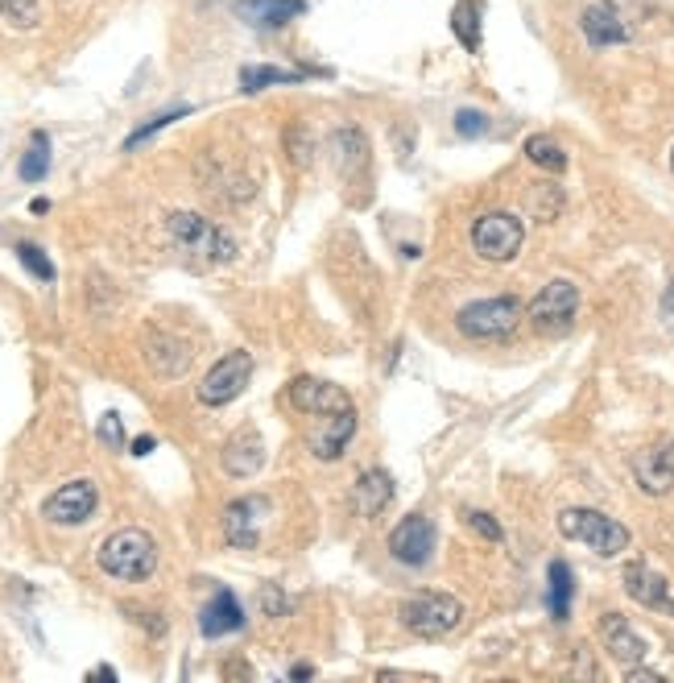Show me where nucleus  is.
Wrapping results in <instances>:
<instances>
[{
  "instance_id": "nucleus-1",
  "label": "nucleus",
  "mask_w": 674,
  "mask_h": 683,
  "mask_svg": "<svg viewBox=\"0 0 674 683\" xmlns=\"http://www.w3.org/2000/svg\"><path fill=\"white\" fill-rule=\"evenodd\" d=\"M166 232L174 240V249L199 270H211V265H224V261L237 257V240L199 212H174L166 220Z\"/></svg>"
},
{
  "instance_id": "nucleus-2",
  "label": "nucleus",
  "mask_w": 674,
  "mask_h": 683,
  "mask_svg": "<svg viewBox=\"0 0 674 683\" xmlns=\"http://www.w3.org/2000/svg\"><path fill=\"white\" fill-rule=\"evenodd\" d=\"M96 564L112 581H124V584L150 581L153 567H157V543H153V534H145V530L137 527L112 530L100 543V551H96Z\"/></svg>"
},
{
  "instance_id": "nucleus-3",
  "label": "nucleus",
  "mask_w": 674,
  "mask_h": 683,
  "mask_svg": "<svg viewBox=\"0 0 674 683\" xmlns=\"http://www.w3.org/2000/svg\"><path fill=\"white\" fill-rule=\"evenodd\" d=\"M522 299H513V294H497V299H476L468 307H459L456 315V327L468 336V340H506L518 332L522 324Z\"/></svg>"
},
{
  "instance_id": "nucleus-4",
  "label": "nucleus",
  "mask_w": 674,
  "mask_h": 683,
  "mask_svg": "<svg viewBox=\"0 0 674 683\" xmlns=\"http://www.w3.org/2000/svg\"><path fill=\"white\" fill-rule=\"evenodd\" d=\"M398 621H402L414 638H426V642H431V638H447L452 630H459L464 605H459L452 593H414V597L402 600Z\"/></svg>"
},
{
  "instance_id": "nucleus-5",
  "label": "nucleus",
  "mask_w": 674,
  "mask_h": 683,
  "mask_svg": "<svg viewBox=\"0 0 674 683\" xmlns=\"http://www.w3.org/2000/svg\"><path fill=\"white\" fill-rule=\"evenodd\" d=\"M558 530H563V539L588 543L591 551L605 555V560H617L621 551H629V530H624L617 518H608V513H600V510L572 506V510L558 513Z\"/></svg>"
},
{
  "instance_id": "nucleus-6",
  "label": "nucleus",
  "mask_w": 674,
  "mask_h": 683,
  "mask_svg": "<svg viewBox=\"0 0 674 683\" xmlns=\"http://www.w3.org/2000/svg\"><path fill=\"white\" fill-rule=\"evenodd\" d=\"M522 240H525V224L513 212H485V216L472 220V249L485 261L506 265V261H513V257L522 253Z\"/></svg>"
},
{
  "instance_id": "nucleus-7",
  "label": "nucleus",
  "mask_w": 674,
  "mask_h": 683,
  "mask_svg": "<svg viewBox=\"0 0 674 683\" xmlns=\"http://www.w3.org/2000/svg\"><path fill=\"white\" fill-rule=\"evenodd\" d=\"M249 377H253V353H244V348H232L228 357H219L199 381V402L203 406H228V402H237L244 386H249Z\"/></svg>"
},
{
  "instance_id": "nucleus-8",
  "label": "nucleus",
  "mask_w": 674,
  "mask_h": 683,
  "mask_svg": "<svg viewBox=\"0 0 674 683\" xmlns=\"http://www.w3.org/2000/svg\"><path fill=\"white\" fill-rule=\"evenodd\" d=\"M96 506H100V489H96V480L75 477V480H67V485H58V489L46 497L42 518L54 522V527H84L87 518L96 513Z\"/></svg>"
},
{
  "instance_id": "nucleus-9",
  "label": "nucleus",
  "mask_w": 674,
  "mask_h": 683,
  "mask_svg": "<svg viewBox=\"0 0 674 683\" xmlns=\"http://www.w3.org/2000/svg\"><path fill=\"white\" fill-rule=\"evenodd\" d=\"M438 530L426 513H405L398 527L389 530V555L405 567H426L435 555Z\"/></svg>"
},
{
  "instance_id": "nucleus-10",
  "label": "nucleus",
  "mask_w": 674,
  "mask_h": 683,
  "mask_svg": "<svg viewBox=\"0 0 674 683\" xmlns=\"http://www.w3.org/2000/svg\"><path fill=\"white\" fill-rule=\"evenodd\" d=\"M525 311H530V324L539 327V332H567L575 311H579V286L567 282V278H555V282H546L534 294V303Z\"/></svg>"
},
{
  "instance_id": "nucleus-11",
  "label": "nucleus",
  "mask_w": 674,
  "mask_h": 683,
  "mask_svg": "<svg viewBox=\"0 0 674 683\" xmlns=\"http://www.w3.org/2000/svg\"><path fill=\"white\" fill-rule=\"evenodd\" d=\"M356 423H360V419H356V406L331 410V414H315V423L306 431V452L323 464L339 460V456L348 452V444H352Z\"/></svg>"
},
{
  "instance_id": "nucleus-12",
  "label": "nucleus",
  "mask_w": 674,
  "mask_h": 683,
  "mask_svg": "<svg viewBox=\"0 0 674 683\" xmlns=\"http://www.w3.org/2000/svg\"><path fill=\"white\" fill-rule=\"evenodd\" d=\"M265 518H270V497H261V494L237 497V501L224 510V539H228V546L253 551V546L261 543Z\"/></svg>"
},
{
  "instance_id": "nucleus-13",
  "label": "nucleus",
  "mask_w": 674,
  "mask_h": 683,
  "mask_svg": "<svg viewBox=\"0 0 674 683\" xmlns=\"http://www.w3.org/2000/svg\"><path fill=\"white\" fill-rule=\"evenodd\" d=\"M621 584H624V593L638 600V605L654 609V614L674 617V593H671V584H666V576H657V572H654L650 564H624Z\"/></svg>"
},
{
  "instance_id": "nucleus-14",
  "label": "nucleus",
  "mask_w": 674,
  "mask_h": 683,
  "mask_svg": "<svg viewBox=\"0 0 674 683\" xmlns=\"http://www.w3.org/2000/svg\"><path fill=\"white\" fill-rule=\"evenodd\" d=\"M286 398L294 410H303V414H331V410H344L352 406V398L331 386V381H319V377H294L286 386Z\"/></svg>"
},
{
  "instance_id": "nucleus-15",
  "label": "nucleus",
  "mask_w": 674,
  "mask_h": 683,
  "mask_svg": "<svg viewBox=\"0 0 674 683\" xmlns=\"http://www.w3.org/2000/svg\"><path fill=\"white\" fill-rule=\"evenodd\" d=\"M633 477H638V485L645 494H654V497L671 494L674 489V440H662V444L638 452V456H633Z\"/></svg>"
},
{
  "instance_id": "nucleus-16",
  "label": "nucleus",
  "mask_w": 674,
  "mask_h": 683,
  "mask_svg": "<svg viewBox=\"0 0 674 683\" xmlns=\"http://www.w3.org/2000/svg\"><path fill=\"white\" fill-rule=\"evenodd\" d=\"M219 464H224L228 477H237V480L257 477L261 464H265V440H261L253 427L237 431V435L224 444V452H219Z\"/></svg>"
},
{
  "instance_id": "nucleus-17",
  "label": "nucleus",
  "mask_w": 674,
  "mask_h": 683,
  "mask_svg": "<svg viewBox=\"0 0 674 683\" xmlns=\"http://www.w3.org/2000/svg\"><path fill=\"white\" fill-rule=\"evenodd\" d=\"M579 25H584L588 46H596V51H605V46H624V42H629V25L621 21V13H617L612 0H596V4H588L584 18H579Z\"/></svg>"
},
{
  "instance_id": "nucleus-18",
  "label": "nucleus",
  "mask_w": 674,
  "mask_h": 683,
  "mask_svg": "<svg viewBox=\"0 0 674 683\" xmlns=\"http://www.w3.org/2000/svg\"><path fill=\"white\" fill-rule=\"evenodd\" d=\"M389 506H393V477H389L385 468H365L352 485V510L365 522H377Z\"/></svg>"
},
{
  "instance_id": "nucleus-19",
  "label": "nucleus",
  "mask_w": 674,
  "mask_h": 683,
  "mask_svg": "<svg viewBox=\"0 0 674 683\" xmlns=\"http://www.w3.org/2000/svg\"><path fill=\"white\" fill-rule=\"evenodd\" d=\"M600 642H605V650L617 659V663L624 666H638L645 663V654H650V647H645V638H641L629 621H624L621 614H605L600 617Z\"/></svg>"
},
{
  "instance_id": "nucleus-20",
  "label": "nucleus",
  "mask_w": 674,
  "mask_h": 683,
  "mask_svg": "<svg viewBox=\"0 0 674 683\" xmlns=\"http://www.w3.org/2000/svg\"><path fill=\"white\" fill-rule=\"evenodd\" d=\"M244 630V609L232 588H216V597L203 605L199 614V633L203 638H228V633Z\"/></svg>"
},
{
  "instance_id": "nucleus-21",
  "label": "nucleus",
  "mask_w": 674,
  "mask_h": 683,
  "mask_svg": "<svg viewBox=\"0 0 674 683\" xmlns=\"http://www.w3.org/2000/svg\"><path fill=\"white\" fill-rule=\"evenodd\" d=\"M306 13V0H237V18L253 30H282Z\"/></svg>"
},
{
  "instance_id": "nucleus-22",
  "label": "nucleus",
  "mask_w": 674,
  "mask_h": 683,
  "mask_svg": "<svg viewBox=\"0 0 674 683\" xmlns=\"http://www.w3.org/2000/svg\"><path fill=\"white\" fill-rule=\"evenodd\" d=\"M145 357H150L153 373L162 377H183L191 369V348L178 336H166V332H153L150 344H145Z\"/></svg>"
},
{
  "instance_id": "nucleus-23",
  "label": "nucleus",
  "mask_w": 674,
  "mask_h": 683,
  "mask_svg": "<svg viewBox=\"0 0 674 683\" xmlns=\"http://www.w3.org/2000/svg\"><path fill=\"white\" fill-rule=\"evenodd\" d=\"M546 605H551V617L555 621H567L572 617V597H575V572L567 560H555L551 572H546Z\"/></svg>"
},
{
  "instance_id": "nucleus-24",
  "label": "nucleus",
  "mask_w": 674,
  "mask_h": 683,
  "mask_svg": "<svg viewBox=\"0 0 674 683\" xmlns=\"http://www.w3.org/2000/svg\"><path fill=\"white\" fill-rule=\"evenodd\" d=\"M452 34L468 54L480 51V0H456L452 9Z\"/></svg>"
},
{
  "instance_id": "nucleus-25",
  "label": "nucleus",
  "mask_w": 674,
  "mask_h": 683,
  "mask_svg": "<svg viewBox=\"0 0 674 683\" xmlns=\"http://www.w3.org/2000/svg\"><path fill=\"white\" fill-rule=\"evenodd\" d=\"M46 171H51V137L37 129L34 137H30V150L21 154V183H42L46 178Z\"/></svg>"
},
{
  "instance_id": "nucleus-26",
  "label": "nucleus",
  "mask_w": 674,
  "mask_h": 683,
  "mask_svg": "<svg viewBox=\"0 0 674 683\" xmlns=\"http://www.w3.org/2000/svg\"><path fill=\"white\" fill-rule=\"evenodd\" d=\"M525 158H530L534 166H542V171H551V174L567 171V154H563V145L546 133H534L530 141H525Z\"/></svg>"
},
{
  "instance_id": "nucleus-27",
  "label": "nucleus",
  "mask_w": 674,
  "mask_h": 683,
  "mask_svg": "<svg viewBox=\"0 0 674 683\" xmlns=\"http://www.w3.org/2000/svg\"><path fill=\"white\" fill-rule=\"evenodd\" d=\"M336 150H339V171H344V178H352V171L356 174L365 171V154H369V145H365V133H360V129H339Z\"/></svg>"
},
{
  "instance_id": "nucleus-28",
  "label": "nucleus",
  "mask_w": 674,
  "mask_h": 683,
  "mask_svg": "<svg viewBox=\"0 0 674 683\" xmlns=\"http://www.w3.org/2000/svg\"><path fill=\"white\" fill-rule=\"evenodd\" d=\"M306 71H282V67H244L240 71V87L244 91H265L278 84H303Z\"/></svg>"
},
{
  "instance_id": "nucleus-29",
  "label": "nucleus",
  "mask_w": 674,
  "mask_h": 683,
  "mask_svg": "<svg viewBox=\"0 0 674 683\" xmlns=\"http://www.w3.org/2000/svg\"><path fill=\"white\" fill-rule=\"evenodd\" d=\"M13 253H18V261H21V265H25L30 273H34L37 282H54V261H51L46 253H42V249H37L34 240H21Z\"/></svg>"
},
{
  "instance_id": "nucleus-30",
  "label": "nucleus",
  "mask_w": 674,
  "mask_h": 683,
  "mask_svg": "<svg viewBox=\"0 0 674 683\" xmlns=\"http://www.w3.org/2000/svg\"><path fill=\"white\" fill-rule=\"evenodd\" d=\"M186 112H191V108H170V112H162V117H153L150 124H141V129H137V133L129 137V141H124V150H137L141 141H150V137H153V133H162L166 124H174V120H183Z\"/></svg>"
},
{
  "instance_id": "nucleus-31",
  "label": "nucleus",
  "mask_w": 674,
  "mask_h": 683,
  "mask_svg": "<svg viewBox=\"0 0 674 683\" xmlns=\"http://www.w3.org/2000/svg\"><path fill=\"white\" fill-rule=\"evenodd\" d=\"M456 133L459 137H485L489 133V117L476 112V108H459L456 112Z\"/></svg>"
},
{
  "instance_id": "nucleus-32",
  "label": "nucleus",
  "mask_w": 674,
  "mask_h": 683,
  "mask_svg": "<svg viewBox=\"0 0 674 683\" xmlns=\"http://www.w3.org/2000/svg\"><path fill=\"white\" fill-rule=\"evenodd\" d=\"M4 18L13 25H37V0H4Z\"/></svg>"
},
{
  "instance_id": "nucleus-33",
  "label": "nucleus",
  "mask_w": 674,
  "mask_h": 683,
  "mask_svg": "<svg viewBox=\"0 0 674 683\" xmlns=\"http://www.w3.org/2000/svg\"><path fill=\"white\" fill-rule=\"evenodd\" d=\"M100 444H108L112 452H120V447H124V423H120L117 410H108V414L100 419Z\"/></svg>"
},
{
  "instance_id": "nucleus-34",
  "label": "nucleus",
  "mask_w": 674,
  "mask_h": 683,
  "mask_svg": "<svg viewBox=\"0 0 674 683\" xmlns=\"http://www.w3.org/2000/svg\"><path fill=\"white\" fill-rule=\"evenodd\" d=\"M261 614L265 617H286L290 614V600L278 584H265V588H261Z\"/></svg>"
},
{
  "instance_id": "nucleus-35",
  "label": "nucleus",
  "mask_w": 674,
  "mask_h": 683,
  "mask_svg": "<svg viewBox=\"0 0 674 683\" xmlns=\"http://www.w3.org/2000/svg\"><path fill=\"white\" fill-rule=\"evenodd\" d=\"M468 522H472L476 534H485L489 543H501V539H506V530L497 527V518H492V513H485V510H468Z\"/></svg>"
},
{
  "instance_id": "nucleus-36",
  "label": "nucleus",
  "mask_w": 674,
  "mask_h": 683,
  "mask_svg": "<svg viewBox=\"0 0 674 683\" xmlns=\"http://www.w3.org/2000/svg\"><path fill=\"white\" fill-rule=\"evenodd\" d=\"M662 324L674 332V278H671V286H666V294H662Z\"/></svg>"
},
{
  "instance_id": "nucleus-37",
  "label": "nucleus",
  "mask_w": 674,
  "mask_h": 683,
  "mask_svg": "<svg viewBox=\"0 0 674 683\" xmlns=\"http://www.w3.org/2000/svg\"><path fill=\"white\" fill-rule=\"evenodd\" d=\"M153 447H157V440H153V435H141V440H133V456H150Z\"/></svg>"
},
{
  "instance_id": "nucleus-38",
  "label": "nucleus",
  "mask_w": 674,
  "mask_h": 683,
  "mask_svg": "<svg viewBox=\"0 0 674 683\" xmlns=\"http://www.w3.org/2000/svg\"><path fill=\"white\" fill-rule=\"evenodd\" d=\"M91 680H117V671H112V666H96Z\"/></svg>"
},
{
  "instance_id": "nucleus-39",
  "label": "nucleus",
  "mask_w": 674,
  "mask_h": 683,
  "mask_svg": "<svg viewBox=\"0 0 674 683\" xmlns=\"http://www.w3.org/2000/svg\"><path fill=\"white\" fill-rule=\"evenodd\" d=\"M30 212H34V216H46V212H51V199H34Z\"/></svg>"
},
{
  "instance_id": "nucleus-40",
  "label": "nucleus",
  "mask_w": 674,
  "mask_h": 683,
  "mask_svg": "<svg viewBox=\"0 0 674 683\" xmlns=\"http://www.w3.org/2000/svg\"><path fill=\"white\" fill-rule=\"evenodd\" d=\"M290 675H294V680H311L315 671H311V666H306V663H298V666H294V671H290Z\"/></svg>"
},
{
  "instance_id": "nucleus-41",
  "label": "nucleus",
  "mask_w": 674,
  "mask_h": 683,
  "mask_svg": "<svg viewBox=\"0 0 674 683\" xmlns=\"http://www.w3.org/2000/svg\"><path fill=\"white\" fill-rule=\"evenodd\" d=\"M0 18H4V0H0Z\"/></svg>"
},
{
  "instance_id": "nucleus-42",
  "label": "nucleus",
  "mask_w": 674,
  "mask_h": 683,
  "mask_svg": "<svg viewBox=\"0 0 674 683\" xmlns=\"http://www.w3.org/2000/svg\"><path fill=\"white\" fill-rule=\"evenodd\" d=\"M671 171H674V150H671Z\"/></svg>"
}]
</instances>
